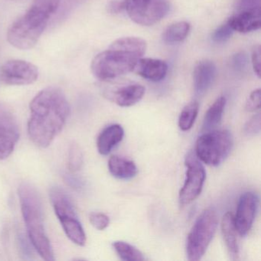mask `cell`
<instances>
[{
	"mask_svg": "<svg viewBox=\"0 0 261 261\" xmlns=\"http://www.w3.org/2000/svg\"><path fill=\"white\" fill-rule=\"evenodd\" d=\"M69 103L59 88H45L30 103L28 133L32 141L46 148L60 134L70 115Z\"/></svg>",
	"mask_w": 261,
	"mask_h": 261,
	"instance_id": "cell-1",
	"label": "cell"
},
{
	"mask_svg": "<svg viewBox=\"0 0 261 261\" xmlns=\"http://www.w3.org/2000/svg\"><path fill=\"white\" fill-rule=\"evenodd\" d=\"M146 50V42L140 38H120L94 58L91 71L103 82L117 79L134 71Z\"/></svg>",
	"mask_w": 261,
	"mask_h": 261,
	"instance_id": "cell-2",
	"label": "cell"
},
{
	"mask_svg": "<svg viewBox=\"0 0 261 261\" xmlns=\"http://www.w3.org/2000/svg\"><path fill=\"white\" fill-rule=\"evenodd\" d=\"M60 0H35L31 8L10 27L9 42L19 49L33 48L59 10Z\"/></svg>",
	"mask_w": 261,
	"mask_h": 261,
	"instance_id": "cell-3",
	"label": "cell"
},
{
	"mask_svg": "<svg viewBox=\"0 0 261 261\" xmlns=\"http://www.w3.org/2000/svg\"><path fill=\"white\" fill-rule=\"evenodd\" d=\"M19 198L29 238L41 257L54 261V252L44 226L42 201L37 190L30 183L19 188Z\"/></svg>",
	"mask_w": 261,
	"mask_h": 261,
	"instance_id": "cell-4",
	"label": "cell"
},
{
	"mask_svg": "<svg viewBox=\"0 0 261 261\" xmlns=\"http://www.w3.org/2000/svg\"><path fill=\"white\" fill-rule=\"evenodd\" d=\"M233 137L227 129H214L203 133L198 137L195 146L197 158L204 164L218 166L231 152Z\"/></svg>",
	"mask_w": 261,
	"mask_h": 261,
	"instance_id": "cell-5",
	"label": "cell"
},
{
	"mask_svg": "<svg viewBox=\"0 0 261 261\" xmlns=\"http://www.w3.org/2000/svg\"><path fill=\"white\" fill-rule=\"evenodd\" d=\"M218 224V213L214 208L206 209L198 217L186 242V253L189 260H199L204 256L215 236Z\"/></svg>",
	"mask_w": 261,
	"mask_h": 261,
	"instance_id": "cell-6",
	"label": "cell"
},
{
	"mask_svg": "<svg viewBox=\"0 0 261 261\" xmlns=\"http://www.w3.org/2000/svg\"><path fill=\"white\" fill-rule=\"evenodd\" d=\"M50 198L65 234L74 244L85 246L87 241L85 230L66 192L60 188H53L50 191Z\"/></svg>",
	"mask_w": 261,
	"mask_h": 261,
	"instance_id": "cell-7",
	"label": "cell"
},
{
	"mask_svg": "<svg viewBox=\"0 0 261 261\" xmlns=\"http://www.w3.org/2000/svg\"><path fill=\"white\" fill-rule=\"evenodd\" d=\"M123 10L131 20L150 27L166 17L170 10L168 0H123Z\"/></svg>",
	"mask_w": 261,
	"mask_h": 261,
	"instance_id": "cell-8",
	"label": "cell"
},
{
	"mask_svg": "<svg viewBox=\"0 0 261 261\" xmlns=\"http://www.w3.org/2000/svg\"><path fill=\"white\" fill-rule=\"evenodd\" d=\"M186 178L179 192L181 205H186L195 201L202 191L206 178L205 169L195 152H190L186 157Z\"/></svg>",
	"mask_w": 261,
	"mask_h": 261,
	"instance_id": "cell-9",
	"label": "cell"
},
{
	"mask_svg": "<svg viewBox=\"0 0 261 261\" xmlns=\"http://www.w3.org/2000/svg\"><path fill=\"white\" fill-rule=\"evenodd\" d=\"M19 124L13 111L0 103V160L8 158L19 141Z\"/></svg>",
	"mask_w": 261,
	"mask_h": 261,
	"instance_id": "cell-10",
	"label": "cell"
},
{
	"mask_svg": "<svg viewBox=\"0 0 261 261\" xmlns=\"http://www.w3.org/2000/svg\"><path fill=\"white\" fill-rule=\"evenodd\" d=\"M3 82L8 85H28L34 83L39 77L36 66L22 60L9 61L1 71Z\"/></svg>",
	"mask_w": 261,
	"mask_h": 261,
	"instance_id": "cell-11",
	"label": "cell"
},
{
	"mask_svg": "<svg viewBox=\"0 0 261 261\" xmlns=\"http://www.w3.org/2000/svg\"><path fill=\"white\" fill-rule=\"evenodd\" d=\"M259 207V197L255 192L243 194L238 201L236 215L233 216L238 234L246 236L250 232Z\"/></svg>",
	"mask_w": 261,
	"mask_h": 261,
	"instance_id": "cell-12",
	"label": "cell"
},
{
	"mask_svg": "<svg viewBox=\"0 0 261 261\" xmlns=\"http://www.w3.org/2000/svg\"><path fill=\"white\" fill-rule=\"evenodd\" d=\"M144 94V87L138 84H129L106 92L110 100L122 108L134 106L141 100Z\"/></svg>",
	"mask_w": 261,
	"mask_h": 261,
	"instance_id": "cell-13",
	"label": "cell"
},
{
	"mask_svg": "<svg viewBox=\"0 0 261 261\" xmlns=\"http://www.w3.org/2000/svg\"><path fill=\"white\" fill-rule=\"evenodd\" d=\"M216 74V66L212 61L203 60L197 64L194 69L193 85L198 95H202L210 88Z\"/></svg>",
	"mask_w": 261,
	"mask_h": 261,
	"instance_id": "cell-14",
	"label": "cell"
},
{
	"mask_svg": "<svg viewBox=\"0 0 261 261\" xmlns=\"http://www.w3.org/2000/svg\"><path fill=\"white\" fill-rule=\"evenodd\" d=\"M260 10L238 11L228 19L227 23L233 32L248 33L260 28Z\"/></svg>",
	"mask_w": 261,
	"mask_h": 261,
	"instance_id": "cell-15",
	"label": "cell"
},
{
	"mask_svg": "<svg viewBox=\"0 0 261 261\" xmlns=\"http://www.w3.org/2000/svg\"><path fill=\"white\" fill-rule=\"evenodd\" d=\"M136 71L146 80L160 82L165 79L168 71L166 62L160 59H140L136 65Z\"/></svg>",
	"mask_w": 261,
	"mask_h": 261,
	"instance_id": "cell-16",
	"label": "cell"
},
{
	"mask_svg": "<svg viewBox=\"0 0 261 261\" xmlns=\"http://www.w3.org/2000/svg\"><path fill=\"white\" fill-rule=\"evenodd\" d=\"M124 130L119 124H112L105 128L97 138V146L99 153L107 155L118 143L123 140Z\"/></svg>",
	"mask_w": 261,
	"mask_h": 261,
	"instance_id": "cell-17",
	"label": "cell"
},
{
	"mask_svg": "<svg viewBox=\"0 0 261 261\" xmlns=\"http://www.w3.org/2000/svg\"><path fill=\"white\" fill-rule=\"evenodd\" d=\"M221 233L226 247L232 259H238L239 255L238 231L235 227L233 214L227 212L221 220Z\"/></svg>",
	"mask_w": 261,
	"mask_h": 261,
	"instance_id": "cell-18",
	"label": "cell"
},
{
	"mask_svg": "<svg viewBox=\"0 0 261 261\" xmlns=\"http://www.w3.org/2000/svg\"><path fill=\"white\" fill-rule=\"evenodd\" d=\"M108 169L111 175L119 179H130L138 172L134 162L119 155H112L109 159Z\"/></svg>",
	"mask_w": 261,
	"mask_h": 261,
	"instance_id": "cell-19",
	"label": "cell"
},
{
	"mask_svg": "<svg viewBox=\"0 0 261 261\" xmlns=\"http://www.w3.org/2000/svg\"><path fill=\"white\" fill-rule=\"evenodd\" d=\"M226 105V98L220 97L208 108L204 117L202 133L214 130L221 123Z\"/></svg>",
	"mask_w": 261,
	"mask_h": 261,
	"instance_id": "cell-20",
	"label": "cell"
},
{
	"mask_svg": "<svg viewBox=\"0 0 261 261\" xmlns=\"http://www.w3.org/2000/svg\"><path fill=\"white\" fill-rule=\"evenodd\" d=\"M191 25L189 22L181 21L175 22L167 27L163 35L164 42L167 44L182 42L189 36Z\"/></svg>",
	"mask_w": 261,
	"mask_h": 261,
	"instance_id": "cell-21",
	"label": "cell"
},
{
	"mask_svg": "<svg viewBox=\"0 0 261 261\" xmlns=\"http://www.w3.org/2000/svg\"><path fill=\"white\" fill-rule=\"evenodd\" d=\"M113 247L123 260L143 261L146 259L140 250L124 241H115L113 244Z\"/></svg>",
	"mask_w": 261,
	"mask_h": 261,
	"instance_id": "cell-22",
	"label": "cell"
},
{
	"mask_svg": "<svg viewBox=\"0 0 261 261\" xmlns=\"http://www.w3.org/2000/svg\"><path fill=\"white\" fill-rule=\"evenodd\" d=\"M199 110V105L197 101H192L186 105L178 118V126L182 131H188L193 126Z\"/></svg>",
	"mask_w": 261,
	"mask_h": 261,
	"instance_id": "cell-23",
	"label": "cell"
},
{
	"mask_svg": "<svg viewBox=\"0 0 261 261\" xmlns=\"http://www.w3.org/2000/svg\"><path fill=\"white\" fill-rule=\"evenodd\" d=\"M85 0H60L59 10L55 15L51 23H59V22L66 19L74 10L79 6L82 5Z\"/></svg>",
	"mask_w": 261,
	"mask_h": 261,
	"instance_id": "cell-24",
	"label": "cell"
},
{
	"mask_svg": "<svg viewBox=\"0 0 261 261\" xmlns=\"http://www.w3.org/2000/svg\"><path fill=\"white\" fill-rule=\"evenodd\" d=\"M84 163V155L79 145L72 143L68 152V169L71 172H75L82 169Z\"/></svg>",
	"mask_w": 261,
	"mask_h": 261,
	"instance_id": "cell-25",
	"label": "cell"
},
{
	"mask_svg": "<svg viewBox=\"0 0 261 261\" xmlns=\"http://www.w3.org/2000/svg\"><path fill=\"white\" fill-rule=\"evenodd\" d=\"M260 114L258 113L250 119L244 126V133L247 137H253L260 133Z\"/></svg>",
	"mask_w": 261,
	"mask_h": 261,
	"instance_id": "cell-26",
	"label": "cell"
},
{
	"mask_svg": "<svg viewBox=\"0 0 261 261\" xmlns=\"http://www.w3.org/2000/svg\"><path fill=\"white\" fill-rule=\"evenodd\" d=\"M233 31L232 29L229 27L228 24L226 23L224 25L218 27L216 30L214 31L212 36V40L217 43H222V42H227L233 35Z\"/></svg>",
	"mask_w": 261,
	"mask_h": 261,
	"instance_id": "cell-27",
	"label": "cell"
},
{
	"mask_svg": "<svg viewBox=\"0 0 261 261\" xmlns=\"http://www.w3.org/2000/svg\"><path fill=\"white\" fill-rule=\"evenodd\" d=\"M89 220L93 227L98 230H105L110 224L109 217L100 212H92L90 215Z\"/></svg>",
	"mask_w": 261,
	"mask_h": 261,
	"instance_id": "cell-28",
	"label": "cell"
},
{
	"mask_svg": "<svg viewBox=\"0 0 261 261\" xmlns=\"http://www.w3.org/2000/svg\"><path fill=\"white\" fill-rule=\"evenodd\" d=\"M261 91L259 88L254 90L246 102L245 110L247 112H254L260 108Z\"/></svg>",
	"mask_w": 261,
	"mask_h": 261,
	"instance_id": "cell-29",
	"label": "cell"
},
{
	"mask_svg": "<svg viewBox=\"0 0 261 261\" xmlns=\"http://www.w3.org/2000/svg\"><path fill=\"white\" fill-rule=\"evenodd\" d=\"M238 11L260 10V0H239Z\"/></svg>",
	"mask_w": 261,
	"mask_h": 261,
	"instance_id": "cell-30",
	"label": "cell"
},
{
	"mask_svg": "<svg viewBox=\"0 0 261 261\" xmlns=\"http://www.w3.org/2000/svg\"><path fill=\"white\" fill-rule=\"evenodd\" d=\"M252 65L253 71L258 77H260L261 70V48L259 45H256L252 51Z\"/></svg>",
	"mask_w": 261,
	"mask_h": 261,
	"instance_id": "cell-31",
	"label": "cell"
},
{
	"mask_svg": "<svg viewBox=\"0 0 261 261\" xmlns=\"http://www.w3.org/2000/svg\"><path fill=\"white\" fill-rule=\"evenodd\" d=\"M232 65L237 71H242L247 65V56L244 53H238L232 59Z\"/></svg>",
	"mask_w": 261,
	"mask_h": 261,
	"instance_id": "cell-32",
	"label": "cell"
},
{
	"mask_svg": "<svg viewBox=\"0 0 261 261\" xmlns=\"http://www.w3.org/2000/svg\"><path fill=\"white\" fill-rule=\"evenodd\" d=\"M108 10L111 13H118L119 12L123 10V3L117 0L111 1L108 4Z\"/></svg>",
	"mask_w": 261,
	"mask_h": 261,
	"instance_id": "cell-33",
	"label": "cell"
},
{
	"mask_svg": "<svg viewBox=\"0 0 261 261\" xmlns=\"http://www.w3.org/2000/svg\"><path fill=\"white\" fill-rule=\"evenodd\" d=\"M11 1H21V0H11Z\"/></svg>",
	"mask_w": 261,
	"mask_h": 261,
	"instance_id": "cell-34",
	"label": "cell"
}]
</instances>
